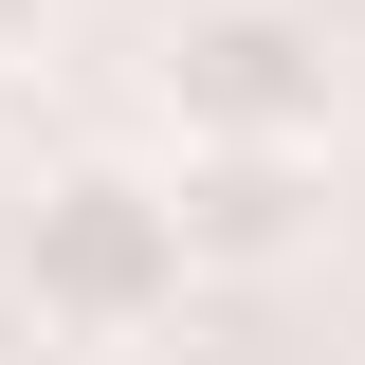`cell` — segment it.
<instances>
[{
  "label": "cell",
  "instance_id": "277c9868",
  "mask_svg": "<svg viewBox=\"0 0 365 365\" xmlns=\"http://www.w3.org/2000/svg\"><path fill=\"white\" fill-rule=\"evenodd\" d=\"M55 19H73V0H0V73H37V55H55Z\"/></svg>",
  "mask_w": 365,
  "mask_h": 365
},
{
  "label": "cell",
  "instance_id": "7a4b0ae2",
  "mask_svg": "<svg viewBox=\"0 0 365 365\" xmlns=\"http://www.w3.org/2000/svg\"><path fill=\"white\" fill-rule=\"evenodd\" d=\"M146 91H165L182 146H329L347 128V55H329L311 0H182Z\"/></svg>",
  "mask_w": 365,
  "mask_h": 365
},
{
  "label": "cell",
  "instance_id": "3957f363",
  "mask_svg": "<svg viewBox=\"0 0 365 365\" xmlns=\"http://www.w3.org/2000/svg\"><path fill=\"white\" fill-rule=\"evenodd\" d=\"M165 201H182V256L201 274H292L329 237V146H182Z\"/></svg>",
  "mask_w": 365,
  "mask_h": 365
},
{
  "label": "cell",
  "instance_id": "6da1fadb",
  "mask_svg": "<svg viewBox=\"0 0 365 365\" xmlns=\"http://www.w3.org/2000/svg\"><path fill=\"white\" fill-rule=\"evenodd\" d=\"M0 274H19V311H37L55 347H146V329H182V292H201L165 165H128V146H73V165L19 182Z\"/></svg>",
  "mask_w": 365,
  "mask_h": 365
}]
</instances>
